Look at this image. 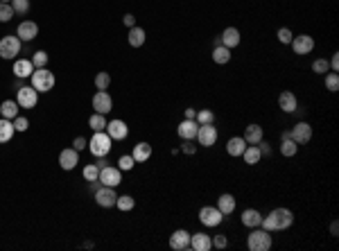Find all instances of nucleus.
Here are the masks:
<instances>
[{
    "mask_svg": "<svg viewBox=\"0 0 339 251\" xmlns=\"http://www.w3.org/2000/svg\"><path fill=\"white\" fill-rule=\"evenodd\" d=\"M247 246L251 251H269L271 249V233L265 228H251V235L247 237Z\"/></svg>",
    "mask_w": 339,
    "mask_h": 251,
    "instance_id": "1",
    "label": "nucleus"
},
{
    "mask_svg": "<svg viewBox=\"0 0 339 251\" xmlns=\"http://www.w3.org/2000/svg\"><path fill=\"white\" fill-rule=\"evenodd\" d=\"M30 79H32V86L39 93H48L54 88V73H50L48 68H34Z\"/></svg>",
    "mask_w": 339,
    "mask_h": 251,
    "instance_id": "2",
    "label": "nucleus"
},
{
    "mask_svg": "<svg viewBox=\"0 0 339 251\" xmlns=\"http://www.w3.org/2000/svg\"><path fill=\"white\" fill-rule=\"evenodd\" d=\"M111 136H108L106 132H95L93 138H90V143L86 147H90V154L93 156H106L108 152H111Z\"/></svg>",
    "mask_w": 339,
    "mask_h": 251,
    "instance_id": "3",
    "label": "nucleus"
},
{
    "mask_svg": "<svg viewBox=\"0 0 339 251\" xmlns=\"http://www.w3.org/2000/svg\"><path fill=\"white\" fill-rule=\"evenodd\" d=\"M21 39L18 37H3L0 39V57L3 59H16L21 52Z\"/></svg>",
    "mask_w": 339,
    "mask_h": 251,
    "instance_id": "4",
    "label": "nucleus"
},
{
    "mask_svg": "<svg viewBox=\"0 0 339 251\" xmlns=\"http://www.w3.org/2000/svg\"><path fill=\"white\" fill-rule=\"evenodd\" d=\"M269 217H271V222H274V231H285V228H289L294 222V215L289 208H274Z\"/></svg>",
    "mask_w": 339,
    "mask_h": 251,
    "instance_id": "5",
    "label": "nucleus"
},
{
    "mask_svg": "<svg viewBox=\"0 0 339 251\" xmlns=\"http://www.w3.org/2000/svg\"><path fill=\"white\" fill-rule=\"evenodd\" d=\"M18 106L21 109H34L36 102H39V91L34 86H23L18 88V97H16Z\"/></svg>",
    "mask_w": 339,
    "mask_h": 251,
    "instance_id": "6",
    "label": "nucleus"
},
{
    "mask_svg": "<svg viewBox=\"0 0 339 251\" xmlns=\"http://www.w3.org/2000/svg\"><path fill=\"white\" fill-rule=\"evenodd\" d=\"M221 210L217 208V206H203L201 210H199V222L203 224V226H217V224L221 222Z\"/></svg>",
    "mask_w": 339,
    "mask_h": 251,
    "instance_id": "7",
    "label": "nucleus"
},
{
    "mask_svg": "<svg viewBox=\"0 0 339 251\" xmlns=\"http://www.w3.org/2000/svg\"><path fill=\"white\" fill-rule=\"evenodd\" d=\"M116 199H118L116 188H111V186H99L97 190H95V201H97L102 208H111V206H116Z\"/></svg>",
    "mask_w": 339,
    "mask_h": 251,
    "instance_id": "8",
    "label": "nucleus"
},
{
    "mask_svg": "<svg viewBox=\"0 0 339 251\" xmlns=\"http://www.w3.org/2000/svg\"><path fill=\"white\" fill-rule=\"evenodd\" d=\"M289 138H292L296 145H305V143L312 141V127L307 122H296L294 129L289 132Z\"/></svg>",
    "mask_w": 339,
    "mask_h": 251,
    "instance_id": "9",
    "label": "nucleus"
},
{
    "mask_svg": "<svg viewBox=\"0 0 339 251\" xmlns=\"http://www.w3.org/2000/svg\"><path fill=\"white\" fill-rule=\"evenodd\" d=\"M292 50L296 55H310L314 50V39L310 34H298V37L292 39Z\"/></svg>",
    "mask_w": 339,
    "mask_h": 251,
    "instance_id": "10",
    "label": "nucleus"
},
{
    "mask_svg": "<svg viewBox=\"0 0 339 251\" xmlns=\"http://www.w3.org/2000/svg\"><path fill=\"white\" fill-rule=\"evenodd\" d=\"M197 138L201 147H212L217 143V129L212 124H199L197 129Z\"/></svg>",
    "mask_w": 339,
    "mask_h": 251,
    "instance_id": "11",
    "label": "nucleus"
},
{
    "mask_svg": "<svg viewBox=\"0 0 339 251\" xmlns=\"http://www.w3.org/2000/svg\"><path fill=\"white\" fill-rule=\"evenodd\" d=\"M93 109H95V113L106 115L108 111L113 109V100H111V95H108L106 91H97V93L93 95Z\"/></svg>",
    "mask_w": 339,
    "mask_h": 251,
    "instance_id": "12",
    "label": "nucleus"
},
{
    "mask_svg": "<svg viewBox=\"0 0 339 251\" xmlns=\"http://www.w3.org/2000/svg\"><path fill=\"white\" fill-rule=\"evenodd\" d=\"M99 183H102V186H111V188H116L118 183L122 181V170H118V168H102L99 170Z\"/></svg>",
    "mask_w": 339,
    "mask_h": 251,
    "instance_id": "13",
    "label": "nucleus"
},
{
    "mask_svg": "<svg viewBox=\"0 0 339 251\" xmlns=\"http://www.w3.org/2000/svg\"><path fill=\"white\" fill-rule=\"evenodd\" d=\"M106 134L111 136V141H125L129 136V127L122 120H111V122H106Z\"/></svg>",
    "mask_w": 339,
    "mask_h": 251,
    "instance_id": "14",
    "label": "nucleus"
},
{
    "mask_svg": "<svg viewBox=\"0 0 339 251\" xmlns=\"http://www.w3.org/2000/svg\"><path fill=\"white\" fill-rule=\"evenodd\" d=\"M16 37L21 39V41H32V39L39 37V25H36L34 21H23L16 30Z\"/></svg>",
    "mask_w": 339,
    "mask_h": 251,
    "instance_id": "15",
    "label": "nucleus"
},
{
    "mask_svg": "<svg viewBox=\"0 0 339 251\" xmlns=\"http://www.w3.org/2000/svg\"><path fill=\"white\" fill-rule=\"evenodd\" d=\"M170 246L174 251H185L190 249V233L183 231V228H179V231H174L170 235Z\"/></svg>",
    "mask_w": 339,
    "mask_h": 251,
    "instance_id": "16",
    "label": "nucleus"
},
{
    "mask_svg": "<svg viewBox=\"0 0 339 251\" xmlns=\"http://www.w3.org/2000/svg\"><path fill=\"white\" fill-rule=\"evenodd\" d=\"M77 163H79V152H77L75 147L61 150V154H59V165H61L63 170H72Z\"/></svg>",
    "mask_w": 339,
    "mask_h": 251,
    "instance_id": "17",
    "label": "nucleus"
},
{
    "mask_svg": "<svg viewBox=\"0 0 339 251\" xmlns=\"http://www.w3.org/2000/svg\"><path fill=\"white\" fill-rule=\"evenodd\" d=\"M190 249L210 251L212 249V237L208 235V233H194V235H190Z\"/></svg>",
    "mask_w": 339,
    "mask_h": 251,
    "instance_id": "18",
    "label": "nucleus"
},
{
    "mask_svg": "<svg viewBox=\"0 0 339 251\" xmlns=\"http://www.w3.org/2000/svg\"><path fill=\"white\" fill-rule=\"evenodd\" d=\"M197 129H199L197 120H188V118H185L183 122L179 124L176 134H179V136L183 138V141H194V138H197Z\"/></svg>",
    "mask_w": 339,
    "mask_h": 251,
    "instance_id": "19",
    "label": "nucleus"
},
{
    "mask_svg": "<svg viewBox=\"0 0 339 251\" xmlns=\"http://www.w3.org/2000/svg\"><path fill=\"white\" fill-rule=\"evenodd\" d=\"M278 106L285 111V113H294V111L298 109V100L296 95H294L292 91H283L278 95Z\"/></svg>",
    "mask_w": 339,
    "mask_h": 251,
    "instance_id": "20",
    "label": "nucleus"
},
{
    "mask_svg": "<svg viewBox=\"0 0 339 251\" xmlns=\"http://www.w3.org/2000/svg\"><path fill=\"white\" fill-rule=\"evenodd\" d=\"M32 73H34L32 59H16L14 61V75H16V77L25 79V77H32Z\"/></svg>",
    "mask_w": 339,
    "mask_h": 251,
    "instance_id": "21",
    "label": "nucleus"
},
{
    "mask_svg": "<svg viewBox=\"0 0 339 251\" xmlns=\"http://www.w3.org/2000/svg\"><path fill=\"white\" fill-rule=\"evenodd\" d=\"M240 30L238 28H226L224 32H221V37H219V41H221V46H226L231 50V48H235V46H240Z\"/></svg>",
    "mask_w": 339,
    "mask_h": 251,
    "instance_id": "22",
    "label": "nucleus"
},
{
    "mask_svg": "<svg viewBox=\"0 0 339 251\" xmlns=\"http://www.w3.org/2000/svg\"><path fill=\"white\" fill-rule=\"evenodd\" d=\"M244 150H247V141H244L242 136H233L226 143V152H229L231 156H242Z\"/></svg>",
    "mask_w": 339,
    "mask_h": 251,
    "instance_id": "23",
    "label": "nucleus"
},
{
    "mask_svg": "<svg viewBox=\"0 0 339 251\" xmlns=\"http://www.w3.org/2000/svg\"><path fill=\"white\" fill-rule=\"evenodd\" d=\"M131 156H134L136 163H145V161H149V156H152V145H149V143H138V145H134Z\"/></svg>",
    "mask_w": 339,
    "mask_h": 251,
    "instance_id": "24",
    "label": "nucleus"
},
{
    "mask_svg": "<svg viewBox=\"0 0 339 251\" xmlns=\"http://www.w3.org/2000/svg\"><path fill=\"white\" fill-rule=\"evenodd\" d=\"M244 141H247V145H258V143L262 141V127L260 124H249L247 129H244Z\"/></svg>",
    "mask_w": 339,
    "mask_h": 251,
    "instance_id": "25",
    "label": "nucleus"
},
{
    "mask_svg": "<svg viewBox=\"0 0 339 251\" xmlns=\"http://www.w3.org/2000/svg\"><path fill=\"white\" fill-rule=\"evenodd\" d=\"M145 30L143 28H129V34H127V41H129V46L131 48H140V46H145Z\"/></svg>",
    "mask_w": 339,
    "mask_h": 251,
    "instance_id": "26",
    "label": "nucleus"
},
{
    "mask_svg": "<svg viewBox=\"0 0 339 251\" xmlns=\"http://www.w3.org/2000/svg\"><path fill=\"white\" fill-rule=\"evenodd\" d=\"M260 222H262V215L258 213L256 208H247L242 213V224H244V226L256 228V226H260Z\"/></svg>",
    "mask_w": 339,
    "mask_h": 251,
    "instance_id": "27",
    "label": "nucleus"
},
{
    "mask_svg": "<svg viewBox=\"0 0 339 251\" xmlns=\"http://www.w3.org/2000/svg\"><path fill=\"white\" fill-rule=\"evenodd\" d=\"M217 208L221 210V215H231L235 210V197L229 195V192H224V195L217 199Z\"/></svg>",
    "mask_w": 339,
    "mask_h": 251,
    "instance_id": "28",
    "label": "nucleus"
},
{
    "mask_svg": "<svg viewBox=\"0 0 339 251\" xmlns=\"http://www.w3.org/2000/svg\"><path fill=\"white\" fill-rule=\"evenodd\" d=\"M242 159H244V163H247V165L260 163L262 154H260V150H258V145H247V150L242 152Z\"/></svg>",
    "mask_w": 339,
    "mask_h": 251,
    "instance_id": "29",
    "label": "nucleus"
},
{
    "mask_svg": "<svg viewBox=\"0 0 339 251\" xmlns=\"http://www.w3.org/2000/svg\"><path fill=\"white\" fill-rule=\"evenodd\" d=\"M14 134H16V129H14V122H12V120L0 118V143H9Z\"/></svg>",
    "mask_w": 339,
    "mask_h": 251,
    "instance_id": "30",
    "label": "nucleus"
},
{
    "mask_svg": "<svg viewBox=\"0 0 339 251\" xmlns=\"http://www.w3.org/2000/svg\"><path fill=\"white\" fill-rule=\"evenodd\" d=\"M0 113H3V118L14 120L18 115V102L16 100H5L3 104H0Z\"/></svg>",
    "mask_w": 339,
    "mask_h": 251,
    "instance_id": "31",
    "label": "nucleus"
},
{
    "mask_svg": "<svg viewBox=\"0 0 339 251\" xmlns=\"http://www.w3.org/2000/svg\"><path fill=\"white\" fill-rule=\"evenodd\" d=\"M212 61L219 64V66L229 64L231 61V50L226 46H215V50H212Z\"/></svg>",
    "mask_w": 339,
    "mask_h": 251,
    "instance_id": "32",
    "label": "nucleus"
},
{
    "mask_svg": "<svg viewBox=\"0 0 339 251\" xmlns=\"http://www.w3.org/2000/svg\"><path fill=\"white\" fill-rule=\"evenodd\" d=\"M88 127L93 129V132H104V129H106V118H104L102 113H93L88 118Z\"/></svg>",
    "mask_w": 339,
    "mask_h": 251,
    "instance_id": "33",
    "label": "nucleus"
},
{
    "mask_svg": "<svg viewBox=\"0 0 339 251\" xmlns=\"http://www.w3.org/2000/svg\"><path fill=\"white\" fill-rule=\"evenodd\" d=\"M194 120H197V124H212L215 122V113L210 109H201V111H197Z\"/></svg>",
    "mask_w": 339,
    "mask_h": 251,
    "instance_id": "34",
    "label": "nucleus"
},
{
    "mask_svg": "<svg viewBox=\"0 0 339 251\" xmlns=\"http://www.w3.org/2000/svg\"><path fill=\"white\" fill-rule=\"evenodd\" d=\"M298 152V145L292 141V138H287V141L280 143V154L283 156H294Z\"/></svg>",
    "mask_w": 339,
    "mask_h": 251,
    "instance_id": "35",
    "label": "nucleus"
},
{
    "mask_svg": "<svg viewBox=\"0 0 339 251\" xmlns=\"http://www.w3.org/2000/svg\"><path fill=\"white\" fill-rule=\"evenodd\" d=\"M116 206L127 213V210H131L136 206V199H134V197H129V195H122V197H118V199H116Z\"/></svg>",
    "mask_w": 339,
    "mask_h": 251,
    "instance_id": "36",
    "label": "nucleus"
},
{
    "mask_svg": "<svg viewBox=\"0 0 339 251\" xmlns=\"http://www.w3.org/2000/svg\"><path fill=\"white\" fill-rule=\"evenodd\" d=\"M48 52L45 50H36L34 52V57H32V64H34V68H45L48 66Z\"/></svg>",
    "mask_w": 339,
    "mask_h": 251,
    "instance_id": "37",
    "label": "nucleus"
},
{
    "mask_svg": "<svg viewBox=\"0 0 339 251\" xmlns=\"http://www.w3.org/2000/svg\"><path fill=\"white\" fill-rule=\"evenodd\" d=\"M108 84H111V75L108 73H97L95 75V86H97V91H106Z\"/></svg>",
    "mask_w": 339,
    "mask_h": 251,
    "instance_id": "38",
    "label": "nucleus"
},
{
    "mask_svg": "<svg viewBox=\"0 0 339 251\" xmlns=\"http://www.w3.org/2000/svg\"><path fill=\"white\" fill-rule=\"evenodd\" d=\"M9 5H12L14 14H27L30 12V0H12Z\"/></svg>",
    "mask_w": 339,
    "mask_h": 251,
    "instance_id": "39",
    "label": "nucleus"
},
{
    "mask_svg": "<svg viewBox=\"0 0 339 251\" xmlns=\"http://www.w3.org/2000/svg\"><path fill=\"white\" fill-rule=\"evenodd\" d=\"M330 70V64L325 59H314L312 61V73H316V75H325Z\"/></svg>",
    "mask_w": 339,
    "mask_h": 251,
    "instance_id": "40",
    "label": "nucleus"
},
{
    "mask_svg": "<svg viewBox=\"0 0 339 251\" xmlns=\"http://www.w3.org/2000/svg\"><path fill=\"white\" fill-rule=\"evenodd\" d=\"M14 19V10L9 3H0V23H7Z\"/></svg>",
    "mask_w": 339,
    "mask_h": 251,
    "instance_id": "41",
    "label": "nucleus"
},
{
    "mask_svg": "<svg viewBox=\"0 0 339 251\" xmlns=\"http://www.w3.org/2000/svg\"><path fill=\"white\" fill-rule=\"evenodd\" d=\"M134 165H136V161H134V156L131 154H125V156L118 159V170H122V172H125V170H131Z\"/></svg>",
    "mask_w": 339,
    "mask_h": 251,
    "instance_id": "42",
    "label": "nucleus"
},
{
    "mask_svg": "<svg viewBox=\"0 0 339 251\" xmlns=\"http://www.w3.org/2000/svg\"><path fill=\"white\" fill-rule=\"evenodd\" d=\"M325 88H328L330 93H334L339 88V75L337 73H328V75H325Z\"/></svg>",
    "mask_w": 339,
    "mask_h": 251,
    "instance_id": "43",
    "label": "nucleus"
},
{
    "mask_svg": "<svg viewBox=\"0 0 339 251\" xmlns=\"http://www.w3.org/2000/svg\"><path fill=\"white\" fill-rule=\"evenodd\" d=\"M97 177H99V168H97V165H86V168H84V179H86V181H95Z\"/></svg>",
    "mask_w": 339,
    "mask_h": 251,
    "instance_id": "44",
    "label": "nucleus"
},
{
    "mask_svg": "<svg viewBox=\"0 0 339 251\" xmlns=\"http://www.w3.org/2000/svg\"><path fill=\"white\" fill-rule=\"evenodd\" d=\"M292 39H294V34H292V30H289V28H280L278 30V41L280 43L289 46V43H292Z\"/></svg>",
    "mask_w": 339,
    "mask_h": 251,
    "instance_id": "45",
    "label": "nucleus"
},
{
    "mask_svg": "<svg viewBox=\"0 0 339 251\" xmlns=\"http://www.w3.org/2000/svg\"><path fill=\"white\" fill-rule=\"evenodd\" d=\"M12 122H14V129H16V132H27V127H30V120L23 118V115H16Z\"/></svg>",
    "mask_w": 339,
    "mask_h": 251,
    "instance_id": "46",
    "label": "nucleus"
},
{
    "mask_svg": "<svg viewBox=\"0 0 339 251\" xmlns=\"http://www.w3.org/2000/svg\"><path fill=\"white\" fill-rule=\"evenodd\" d=\"M212 246H215V249H226V246H229L226 235H215L212 237Z\"/></svg>",
    "mask_w": 339,
    "mask_h": 251,
    "instance_id": "47",
    "label": "nucleus"
},
{
    "mask_svg": "<svg viewBox=\"0 0 339 251\" xmlns=\"http://www.w3.org/2000/svg\"><path fill=\"white\" fill-rule=\"evenodd\" d=\"M86 145H88V143H86V138H84V136H77V138H75V143H72V147H75L77 152H81Z\"/></svg>",
    "mask_w": 339,
    "mask_h": 251,
    "instance_id": "48",
    "label": "nucleus"
},
{
    "mask_svg": "<svg viewBox=\"0 0 339 251\" xmlns=\"http://www.w3.org/2000/svg\"><path fill=\"white\" fill-rule=\"evenodd\" d=\"M258 150H260V154H262V156H271V147L267 145L265 141H260V143H258Z\"/></svg>",
    "mask_w": 339,
    "mask_h": 251,
    "instance_id": "49",
    "label": "nucleus"
},
{
    "mask_svg": "<svg viewBox=\"0 0 339 251\" xmlns=\"http://www.w3.org/2000/svg\"><path fill=\"white\" fill-rule=\"evenodd\" d=\"M181 152H183V154H194V152H197V147H194L190 141H185V145H181Z\"/></svg>",
    "mask_w": 339,
    "mask_h": 251,
    "instance_id": "50",
    "label": "nucleus"
},
{
    "mask_svg": "<svg viewBox=\"0 0 339 251\" xmlns=\"http://www.w3.org/2000/svg\"><path fill=\"white\" fill-rule=\"evenodd\" d=\"M328 64H330V68H332V73H337V70H339V55H337V52L332 55V59H330Z\"/></svg>",
    "mask_w": 339,
    "mask_h": 251,
    "instance_id": "51",
    "label": "nucleus"
},
{
    "mask_svg": "<svg viewBox=\"0 0 339 251\" xmlns=\"http://www.w3.org/2000/svg\"><path fill=\"white\" fill-rule=\"evenodd\" d=\"M122 23H125L127 28H134V25H136V19H134V16H131V14H125V19H122Z\"/></svg>",
    "mask_w": 339,
    "mask_h": 251,
    "instance_id": "52",
    "label": "nucleus"
},
{
    "mask_svg": "<svg viewBox=\"0 0 339 251\" xmlns=\"http://www.w3.org/2000/svg\"><path fill=\"white\" fill-rule=\"evenodd\" d=\"M330 233H332V235H337V233H339V224H337V219H334V222L330 224Z\"/></svg>",
    "mask_w": 339,
    "mask_h": 251,
    "instance_id": "53",
    "label": "nucleus"
},
{
    "mask_svg": "<svg viewBox=\"0 0 339 251\" xmlns=\"http://www.w3.org/2000/svg\"><path fill=\"white\" fill-rule=\"evenodd\" d=\"M194 115H197V111L194 109H185V118L188 120H194Z\"/></svg>",
    "mask_w": 339,
    "mask_h": 251,
    "instance_id": "54",
    "label": "nucleus"
},
{
    "mask_svg": "<svg viewBox=\"0 0 339 251\" xmlns=\"http://www.w3.org/2000/svg\"><path fill=\"white\" fill-rule=\"evenodd\" d=\"M95 165H97L99 170H102V168H106V161H104V156H99V161H97V163H95Z\"/></svg>",
    "mask_w": 339,
    "mask_h": 251,
    "instance_id": "55",
    "label": "nucleus"
},
{
    "mask_svg": "<svg viewBox=\"0 0 339 251\" xmlns=\"http://www.w3.org/2000/svg\"><path fill=\"white\" fill-rule=\"evenodd\" d=\"M0 3H12V0H0Z\"/></svg>",
    "mask_w": 339,
    "mask_h": 251,
    "instance_id": "56",
    "label": "nucleus"
}]
</instances>
